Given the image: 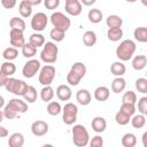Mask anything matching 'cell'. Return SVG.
<instances>
[{"instance_id":"52","label":"cell","mask_w":147,"mask_h":147,"mask_svg":"<svg viewBox=\"0 0 147 147\" xmlns=\"http://www.w3.org/2000/svg\"><path fill=\"white\" fill-rule=\"evenodd\" d=\"M79 1H80V3L84 5V6H92L93 3H95L96 0H79Z\"/></svg>"},{"instance_id":"18","label":"cell","mask_w":147,"mask_h":147,"mask_svg":"<svg viewBox=\"0 0 147 147\" xmlns=\"http://www.w3.org/2000/svg\"><path fill=\"white\" fill-rule=\"evenodd\" d=\"M24 145V136L22 133L15 132L10 134L8 138V146L9 147H22Z\"/></svg>"},{"instance_id":"29","label":"cell","mask_w":147,"mask_h":147,"mask_svg":"<svg viewBox=\"0 0 147 147\" xmlns=\"http://www.w3.org/2000/svg\"><path fill=\"white\" fill-rule=\"evenodd\" d=\"M106 24L108 28H121L123 24V20L118 15H109L106 18Z\"/></svg>"},{"instance_id":"49","label":"cell","mask_w":147,"mask_h":147,"mask_svg":"<svg viewBox=\"0 0 147 147\" xmlns=\"http://www.w3.org/2000/svg\"><path fill=\"white\" fill-rule=\"evenodd\" d=\"M17 0H1V6L6 9H11L16 6Z\"/></svg>"},{"instance_id":"26","label":"cell","mask_w":147,"mask_h":147,"mask_svg":"<svg viewBox=\"0 0 147 147\" xmlns=\"http://www.w3.org/2000/svg\"><path fill=\"white\" fill-rule=\"evenodd\" d=\"M133 37L139 42H147V28L145 26L136 28L133 31Z\"/></svg>"},{"instance_id":"19","label":"cell","mask_w":147,"mask_h":147,"mask_svg":"<svg viewBox=\"0 0 147 147\" xmlns=\"http://www.w3.org/2000/svg\"><path fill=\"white\" fill-rule=\"evenodd\" d=\"M125 86H126V82L125 79L121 76V77H116L113 82H111V91L114 93H121L125 90Z\"/></svg>"},{"instance_id":"50","label":"cell","mask_w":147,"mask_h":147,"mask_svg":"<svg viewBox=\"0 0 147 147\" xmlns=\"http://www.w3.org/2000/svg\"><path fill=\"white\" fill-rule=\"evenodd\" d=\"M8 76H6L1 70H0V87H2V86H5V84L7 83V80H8Z\"/></svg>"},{"instance_id":"20","label":"cell","mask_w":147,"mask_h":147,"mask_svg":"<svg viewBox=\"0 0 147 147\" xmlns=\"http://www.w3.org/2000/svg\"><path fill=\"white\" fill-rule=\"evenodd\" d=\"M18 11H20V14H21L22 17L28 18L32 14V6L26 0H22L20 2V5H18Z\"/></svg>"},{"instance_id":"43","label":"cell","mask_w":147,"mask_h":147,"mask_svg":"<svg viewBox=\"0 0 147 147\" xmlns=\"http://www.w3.org/2000/svg\"><path fill=\"white\" fill-rule=\"evenodd\" d=\"M136 88L138 90L139 93L146 94L147 93V79L146 78H138L136 80Z\"/></svg>"},{"instance_id":"15","label":"cell","mask_w":147,"mask_h":147,"mask_svg":"<svg viewBox=\"0 0 147 147\" xmlns=\"http://www.w3.org/2000/svg\"><path fill=\"white\" fill-rule=\"evenodd\" d=\"M91 126H92L93 131H95L96 133H102L106 130V127H107V122H106V119L103 117L96 116V117H94L92 119Z\"/></svg>"},{"instance_id":"2","label":"cell","mask_w":147,"mask_h":147,"mask_svg":"<svg viewBox=\"0 0 147 147\" xmlns=\"http://www.w3.org/2000/svg\"><path fill=\"white\" fill-rule=\"evenodd\" d=\"M71 133H72V142L77 147H85L88 144L90 136H88V132L84 125H82V124L74 125Z\"/></svg>"},{"instance_id":"3","label":"cell","mask_w":147,"mask_h":147,"mask_svg":"<svg viewBox=\"0 0 147 147\" xmlns=\"http://www.w3.org/2000/svg\"><path fill=\"white\" fill-rule=\"evenodd\" d=\"M57 53H59V48L55 45V42L46 41L40 52V60L47 64L54 63L57 60Z\"/></svg>"},{"instance_id":"34","label":"cell","mask_w":147,"mask_h":147,"mask_svg":"<svg viewBox=\"0 0 147 147\" xmlns=\"http://www.w3.org/2000/svg\"><path fill=\"white\" fill-rule=\"evenodd\" d=\"M130 122H131V124H132V126L134 129H141L146 124V117L142 114H138V115H134L130 119Z\"/></svg>"},{"instance_id":"7","label":"cell","mask_w":147,"mask_h":147,"mask_svg":"<svg viewBox=\"0 0 147 147\" xmlns=\"http://www.w3.org/2000/svg\"><path fill=\"white\" fill-rule=\"evenodd\" d=\"M55 74H56V70H55V67H53L52 64H46L44 65L41 69H40V72H39V83L42 85V86H46V85H51L55 78Z\"/></svg>"},{"instance_id":"45","label":"cell","mask_w":147,"mask_h":147,"mask_svg":"<svg viewBox=\"0 0 147 147\" xmlns=\"http://www.w3.org/2000/svg\"><path fill=\"white\" fill-rule=\"evenodd\" d=\"M138 111L142 115H147V96H142L138 101Z\"/></svg>"},{"instance_id":"55","label":"cell","mask_w":147,"mask_h":147,"mask_svg":"<svg viewBox=\"0 0 147 147\" xmlns=\"http://www.w3.org/2000/svg\"><path fill=\"white\" fill-rule=\"evenodd\" d=\"M3 106H5V99H3V96L0 95V109H1Z\"/></svg>"},{"instance_id":"44","label":"cell","mask_w":147,"mask_h":147,"mask_svg":"<svg viewBox=\"0 0 147 147\" xmlns=\"http://www.w3.org/2000/svg\"><path fill=\"white\" fill-rule=\"evenodd\" d=\"M119 110L122 113L129 115V116H132L136 113V105H133V103H122Z\"/></svg>"},{"instance_id":"47","label":"cell","mask_w":147,"mask_h":147,"mask_svg":"<svg viewBox=\"0 0 147 147\" xmlns=\"http://www.w3.org/2000/svg\"><path fill=\"white\" fill-rule=\"evenodd\" d=\"M44 5H45L46 9L54 10L60 6V0H44Z\"/></svg>"},{"instance_id":"33","label":"cell","mask_w":147,"mask_h":147,"mask_svg":"<svg viewBox=\"0 0 147 147\" xmlns=\"http://www.w3.org/2000/svg\"><path fill=\"white\" fill-rule=\"evenodd\" d=\"M49 37L53 41L55 42H60L64 39L65 37V31L61 30V29H57V28H53L51 31H49Z\"/></svg>"},{"instance_id":"12","label":"cell","mask_w":147,"mask_h":147,"mask_svg":"<svg viewBox=\"0 0 147 147\" xmlns=\"http://www.w3.org/2000/svg\"><path fill=\"white\" fill-rule=\"evenodd\" d=\"M31 132L36 137H42L48 132V124L45 121H34L31 124Z\"/></svg>"},{"instance_id":"8","label":"cell","mask_w":147,"mask_h":147,"mask_svg":"<svg viewBox=\"0 0 147 147\" xmlns=\"http://www.w3.org/2000/svg\"><path fill=\"white\" fill-rule=\"evenodd\" d=\"M39 69H40V61H38L36 59H31L23 65L22 74L25 78H32L37 75Z\"/></svg>"},{"instance_id":"57","label":"cell","mask_w":147,"mask_h":147,"mask_svg":"<svg viewBox=\"0 0 147 147\" xmlns=\"http://www.w3.org/2000/svg\"><path fill=\"white\" fill-rule=\"evenodd\" d=\"M75 1H78V0H65V3H71V2H75Z\"/></svg>"},{"instance_id":"31","label":"cell","mask_w":147,"mask_h":147,"mask_svg":"<svg viewBox=\"0 0 147 147\" xmlns=\"http://www.w3.org/2000/svg\"><path fill=\"white\" fill-rule=\"evenodd\" d=\"M29 42L31 44V45H33L34 47H41V46H44V44L46 42L45 41V37L41 34V33H32L31 36H30V38H29Z\"/></svg>"},{"instance_id":"10","label":"cell","mask_w":147,"mask_h":147,"mask_svg":"<svg viewBox=\"0 0 147 147\" xmlns=\"http://www.w3.org/2000/svg\"><path fill=\"white\" fill-rule=\"evenodd\" d=\"M9 41L10 45L15 48H20L25 44V39L23 36V31L16 30V29H10L9 32Z\"/></svg>"},{"instance_id":"37","label":"cell","mask_w":147,"mask_h":147,"mask_svg":"<svg viewBox=\"0 0 147 147\" xmlns=\"http://www.w3.org/2000/svg\"><path fill=\"white\" fill-rule=\"evenodd\" d=\"M9 25H10V29L21 30L23 32L25 30V22L23 18H20V17H11L9 21Z\"/></svg>"},{"instance_id":"11","label":"cell","mask_w":147,"mask_h":147,"mask_svg":"<svg viewBox=\"0 0 147 147\" xmlns=\"http://www.w3.org/2000/svg\"><path fill=\"white\" fill-rule=\"evenodd\" d=\"M7 106L14 110L16 114H24L28 111V103L18 98H14V99H10L9 102L7 103Z\"/></svg>"},{"instance_id":"9","label":"cell","mask_w":147,"mask_h":147,"mask_svg":"<svg viewBox=\"0 0 147 147\" xmlns=\"http://www.w3.org/2000/svg\"><path fill=\"white\" fill-rule=\"evenodd\" d=\"M47 23H48V17L46 16L45 13H41V11L34 14L33 17L31 18V28L37 32L42 31L47 26Z\"/></svg>"},{"instance_id":"4","label":"cell","mask_w":147,"mask_h":147,"mask_svg":"<svg viewBox=\"0 0 147 147\" xmlns=\"http://www.w3.org/2000/svg\"><path fill=\"white\" fill-rule=\"evenodd\" d=\"M28 86L29 85L24 80H21L17 78H8L7 83L5 84V88L7 90V92H10L17 96H23Z\"/></svg>"},{"instance_id":"58","label":"cell","mask_w":147,"mask_h":147,"mask_svg":"<svg viewBox=\"0 0 147 147\" xmlns=\"http://www.w3.org/2000/svg\"><path fill=\"white\" fill-rule=\"evenodd\" d=\"M141 2H142L144 6H147V0H141Z\"/></svg>"},{"instance_id":"16","label":"cell","mask_w":147,"mask_h":147,"mask_svg":"<svg viewBox=\"0 0 147 147\" xmlns=\"http://www.w3.org/2000/svg\"><path fill=\"white\" fill-rule=\"evenodd\" d=\"M67 14L71 15V16H78L82 10H83V7H82V3L80 1H75V2H71V3H65V7H64Z\"/></svg>"},{"instance_id":"6","label":"cell","mask_w":147,"mask_h":147,"mask_svg":"<svg viewBox=\"0 0 147 147\" xmlns=\"http://www.w3.org/2000/svg\"><path fill=\"white\" fill-rule=\"evenodd\" d=\"M51 23L53 24L54 28H57V29H61L63 31H67L69 28H70V18L64 15L63 13L61 11H55L51 15Z\"/></svg>"},{"instance_id":"17","label":"cell","mask_w":147,"mask_h":147,"mask_svg":"<svg viewBox=\"0 0 147 147\" xmlns=\"http://www.w3.org/2000/svg\"><path fill=\"white\" fill-rule=\"evenodd\" d=\"M109 95H110V91L106 86H99V87H96L94 90V99L96 101L103 102V101L108 100Z\"/></svg>"},{"instance_id":"53","label":"cell","mask_w":147,"mask_h":147,"mask_svg":"<svg viewBox=\"0 0 147 147\" xmlns=\"http://www.w3.org/2000/svg\"><path fill=\"white\" fill-rule=\"evenodd\" d=\"M26 1H28V2L33 7V6H38L42 0H26Z\"/></svg>"},{"instance_id":"40","label":"cell","mask_w":147,"mask_h":147,"mask_svg":"<svg viewBox=\"0 0 147 147\" xmlns=\"http://www.w3.org/2000/svg\"><path fill=\"white\" fill-rule=\"evenodd\" d=\"M71 70L75 71L80 78H83L85 76V74H86V67H85V64L83 62H76V63H74L72 67H71Z\"/></svg>"},{"instance_id":"36","label":"cell","mask_w":147,"mask_h":147,"mask_svg":"<svg viewBox=\"0 0 147 147\" xmlns=\"http://www.w3.org/2000/svg\"><path fill=\"white\" fill-rule=\"evenodd\" d=\"M62 111V107L57 101H49L47 105V113L51 116H57Z\"/></svg>"},{"instance_id":"42","label":"cell","mask_w":147,"mask_h":147,"mask_svg":"<svg viewBox=\"0 0 147 147\" xmlns=\"http://www.w3.org/2000/svg\"><path fill=\"white\" fill-rule=\"evenodd\" d=\"M137 102V94L133 91H127L122 96V103H133Z\"/></svg>"},{"instance_id":"38","label":"cell","mask_w":147,"mask_h":147,"mask_svg":"<svg viewBox=\"0 0 147 147\" xmlns=\"http://www.w3.org/2000/svg\"><path fill=\"white\" fill-rule=\"evenodd\" d=\"M17 55H18V51H17V48H15L13 46L11 47H7L2 53V56H3V59L6 61H13V60H15L17 57Z\"/></svg>"},{"instance_id":"54","label":"cell","mask_w":147,"mask_h":147,"mask_svg":"<svg viewBox=\"0 0 147 147\" xmlns=\"http://www.w3.org/2000/svg\"><path fill=\"white\" fill-rule=\"evenodd\" d=\"M142 145H144V147H147V132H145L142 134Z\"/></svg>"},{"instance_id":"23","label":"cell","mask_w":147,"mask_h":147,"mask_svg":"<svg viewBox=\"0 0 147 147\" xmlns=\"http://www.w3.org/2000/svg\"><path fill=\"white\" fill-rule=\"evenodd\" d=\"M126 71V68H125V64H123V62L121 61H117V62H114L111 65H110V72L116 76V77H121L125 74Z\"/></svg>"},{"instance_id":"22","label":"cell","mask_w":147,"mask_h":147,"mask_svg":"<svg viewBox=\"0 0 147 147\" xmlns=\"http://www.w3.org/2000/svg\"><path fill=\"white\" fill-rule=\"evenodd\" d=\"M147 64V57L145 55H136L132 60V68L137 71L142 70Z\"/></svg>"},{"instance_id":"51","label":"cell","mask_w":147,"mask_h":147,"mask_svg":"<svg viewBox=\"0 0 147 147\" xmlns=\"http://www.w3.org/2000/svg\"><path fill=\"white\" fill-rule=\"evenodd\" d=\"M7 136H8V130L5 126H1L0 125V138H5Z\"/></svg>"},{"instance_id":"30","label":"cell","mask_w":147,"mask_h":147,"mask_svg":"<svg viewBox=\"0 0 147 147\" xmlns=\"http://www.w3.org/2000/svg\"><path fill=\"white\" fill-rule=\"evenodd\" d=\"M21 48H22L23 56L26 57V59H31V57H33L37 54V47H34L30 42H25Z\"/></svg>"},{"instance_id":"24","label":"cell","mask_w":147,"mask_h":147,"mask_svg":"<svg viewBox=\"0 0 147 147\" xmlns=\"http://www.w3.org/2000/svg\"><path fill=\"white\" fill-rule=\"evenodd\" d=\"M107 37L110 41H118L123 37V30L121 28H109L107 31Z\"/></svg>"},{"instance_id":"14","label":"cell","mask_w":147,"mask_h":147,"mask_svg":"<svg viewBox=\"0 0 147 147\" xmlns=\"http://www.w3.org/2000/svg\"><path fill=\"white\" fill-rule=\"evenodd\" d=\"M72 95L71 88L68 85H59L56 88V96L59 98V100L61 101H68L70 100Z\"/></svg>"},{"instance_id":"25","label":"cell","mask_w":147,"mask_h":147,"mask_svg":"<svg viewBox=\"0 0 147 147\" xmlns=\"http://www.w3.org/2000/svg\"><path fill=\"white\" fill-rule=\"evenodd\" d=\"M40 98L44 102H49L54 98V90L51 85H46L40 91Z\"/></svg>"},{"instance_id":"27","label":"cell","mask_w":147,"mask_h":147,"mask_svg":"<svg viewBox=\"0 0 147 147\" xmlns=\"http://www.w3.org/2000/svg\"><path fill=\"white\" fill-rule=\"evenodd\" d=\"M83 42H84V45L87 46V47L94 46L95 42H96V34H95V32H94V31H91V30L86 31V32L83 34Z\"/></svg>"},{"instance_id":"1","label":"cell","mask_w":147,"mask_h":147,"mask_svg":"<svg viewBox=\"0 0 147 147\" xmlns=\"http://www.w3.org/2000/svg\"><path fill=\"white\" fill-rule=\"evenodd\" d=\"M136 42L131 39L123 40L116 48V56L121 61H129L132 59L134 52H136Z\"/></svg>"},{"instance_id":"35","label":"cell","mask_w":147,"mask_h":147,"mask_svg":"<svg viewBox=\"0 0 147 147\" xmlns=\"http://www.w3.org/2000/svg\"><path fill=\"white\" fill-rule=\"evenodd\" d=\"M0 70H1L6 76L10 77V76H13V75L15 74L16 67H15V64H14L11 61H6V62H3V63L1 64Z\"/></svg>"},{"instance_id":"39","label":"cell","mask_w":147,"mask_h":147,"mask_svg":"<svg viewBox=\"0 0 147 147\" xmlns=\"http://www.w3.org/2000/svg\"><path fill=\"white\" fill-rule=\"evenodd\" d=\"M130 119H131V116H129V115L122 113L121 110L117 111L116 115H115V121H116V123H117L118 125H126V124H129Z\"/></svg>"},{"instance_id":"59","label":"cell","mask_w":147,"mask_h":147,"mask_svg":"<svg viewBox=\"0 0 147 147\" xmlns=\"http://www.w3.org/2000/svg\"><path fill=\"white\" fill-rule=\"evenodd\" d=\"M125 1H126V2H131V3H132V2H136L137 0H125Z\"/></svg>"},{"instance_id":"21","label":"cell","mask_w":147,"mask_h":147,"mask_svg":"<svg viewBox=\"0 0 147 147\" xmlns=\"http://www.w3.org/2000/svg\"><path fill=\"white\" fill-rule=\"evenodd\" d=\"M87 17L90 20L91 23H94V24H98L102 21L103 18V14L100 9L98 8H93V9H90L88 13H87Z\"/></svg>"},{"instance_id":"56","label":"cell","mask_w":147,"mask_h":147,"mask_svg":"<svg viewBox=\"0 0 147 147\" xmlns=\"http://www.w3.org/2000/svg\"><path fill=\"white\" fill-rule=\"evenodd\" d=\"M3 117H5V116H3V111H2V110H0V123L3 121Z\"/></svg>"},{"instance_id":"48","label":"cell","mask_w":147,"mask_h":147,"mask_svg":"<svg viewBox=\"0 0 147 147\" xmlns=\"http://www.w3.org/2000/svg\"><path fill=\"white\" fill-rule=\"evenodd\" d=\"M3 116L6 117V118H8V119H14V118H16L17 116H18V114H16L14 110H11L7 105L5 106V108H3Z\"/></svg>"},{"instance_id":"32","label":"cell","mask_w":147,"mask_h":147,"mask_svg":"<svg viewBox=\"0 0 147 147\" xmlns=\"http://www.w3.org/2000/svg\"><path fill=\"white\" fill-rule=\"evenodd\" d=\"M23 98H24V100H25L26 102H29V103L36 102V100H37V90H36L33 86L29 85L28 88H26V91H25V93L23 94Z\"/></svg>"},{"instance_id":"41","label":"cell","mask_w":147,"mask_h":147,"mask_svg":"<svg viewBox=\"0 0 147 147\" xmlns=\"http://www.w3.org/2000/svg\"><path fill=\"white\" fill-rule=\"evenodd\" d=\"M80 80H82V78H80L75 71H72V70L70 69V71H69L68 75H67V82H68V84L71 85V86H76V85L79 84Z\"/></svg>"},{"instance_id":"28","label":"cell","mask_w":147,"mask_h":147,"mask_svg":"<svg viewBox=\"0 0 147 147\" xmlns=\"http://www.w3.org/2000/svg\"><path fill=\"white\" fill-rule=\"evenodd\" d=\"M123 147H134L137 145V137L133 133H125L121 140Z\"/></svg>"},{"instance_id":"46","label":"cell","mask_w":147,"mask_h":147,"mask_svg":"<svg viewBox=\"0 0 147 147\" xmlns=\"http://www.w3.org/2000/svg\"><path fill=\"white\" fill-rule=\"evenodd\" d=\"M91 147H102L103 146V139L101 136H95L88 141Z\"/></svg>"},{"instance_id":"5","label":"cell","mask_w":147,"mask_h":147,"mask_svg":"<svg viewBox=\"0 0 147 147\" xmlns=\"http://www.w3.org/2000/svg\"><path fill=\"white\" fill-rule=\"evenodd\" d=\"M62 119L67 125H72L76 121H77V113H78V107L72 103V102H68L64 105V107L62 108Z\"/></svg>"},{"instance_id":"13","label":"cell","mask_w":147,"mask_h":147,"mask_svg":"<svg viewBox=\"0 0 147 147\" xmlns=\"http://www.w3.org/2000/svg\"><path fill=\"white\" fill-rule=\"evenodd\" d=\"M76 100L79 105L82 106H87L91 103V100H92V96H91V93L85 90V88H80L79 91H77L76 93Z\"/></svg>"}]
</instances>
